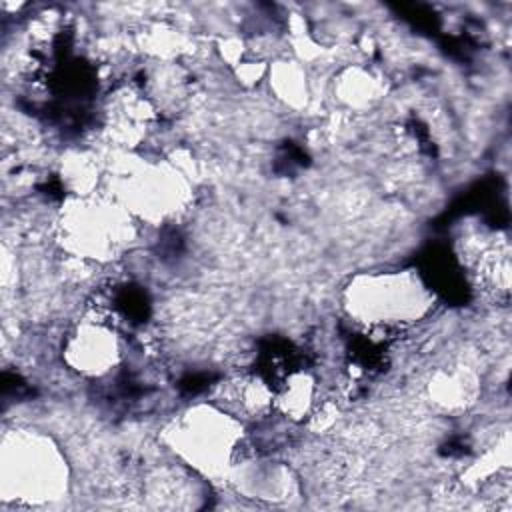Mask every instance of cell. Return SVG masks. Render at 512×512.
Masks as SVG:
<instances>
[{"mask_svg":"<svg viewBox=\"0 0 512 512\" xmlns=\"http://www.w3.org/2000/svg\"><path fill=\"white\" fill-rule=\"evenodd\" d=\"M344 308L372 328L406 326L428 312L430 294L412 272H374L350 280Z\"/></svg>","mask_w":512,"mask_h":512,"instance_id":"4","label":"cell"},{"mask_svg":"<svg viewBox=\"0 0 512 512\" xmlns=\"http://www.w3.org/2000/svg\"><path fill=\"white\" fill-rule=\"evenodd\" d=\"M66 460L42 434L14 430L4 436L2 498L38 506L66 494Z\"/></svg>","mask_w":512,"mask_h":512,"instance_id":"2","label":"cell"},{"mask_svg":"<svg viewBox=\"0 0 512 512\" xmlns=\"http://www.w3.org/2000/svg\"><path fill=\"white\" fill-rule=\"evenodd\" d=\"M316 404V380L310 372L298 370L286 376L284 386L274 392V408L290 420L306 418Z\"/></svg>","mask_w":512,"mask_h":512,"instance_id":"8","label":"cell"},{"mask_svg":"<svg viewBox=\"0 0 512 512\" xmlns=\"http://www.w3.org/2000/svg\"><path fill=\"white\" fill-rule=\"evenodd\" d=\"M122 360V338L106 320V312L82 318L62 340V362L86 378L110 374Z\"/></svg>","mask_w":512,"mask_h":512,"instance_id":"6","label":"cell"},{"mask_svg":"<svg viewBox=\"0 0 512 512\" xmlns=\"http://www.w3.org/2000/svg\"><path fill=\"white\" fill-rule=\"evenodd\" d=\"M268 82L276 92V98L286 102L292 108L306 104L308 100V82L306 72L296 60H276L274 66H268Z\"/></svg>","mask_w":512,"mask_h":512,"instance_id":"9","label":"cell"},{"mask_svg":"<svg viewBox=\"0 0 512 512\" xmlns=\"http://www.w3.org/2000/svg\"><path fill=\"white\" fill-rule=\"evenodd\" d=\"M168 440L186 466L206 476H222L242 448V420L218 404H198L172 422Z\"/></svg>","mask_w":512,"mask_h":512,"instance_id":"3","label":"cell"},{"mask_svg":"<svg viewBox=\"0 0 512 512\" xmlns=\"http://www.w3.org/2000/svg\"><path fill=\"white\" fill-rule=\"evenodd\" d=\"M136 234V218L114 198L74 196L58 218L62 248L84 262L104 264L118 258Z\"/></svg>","mask_w":512,"mask_h":512,"instance_id":"1","label":"cell"},{"mask_svg":"<svg viewBox=\"0 0 512 512\" xmlns=\"http://www.w3.org/2000/svg\"><path fill=\"white\" fill-rule=\"evenodd\" d=\"M114 180L112 198L140 220H164L184 210L188 200L184 174L168 166L130 162L114 174Z\"/></svg>","mask_w":512,"mask_h":512,"instance_id":"5","label":"cell"},{"mask_svg":"<svg viewBox=\"0 0 512 512\" xmlns=\"http://www.w3.org/2000/svg\"><path fill=\"white\" fill-rule=\"evenodd\" d=\"M382 92L384 86L380 78L360 66L346 68L342 74H338V78H334L336 98L352 110L370 108L374 102L380 100Z\"/></svg>","mask_w":512,"mask_h":512,"instance_id":"7","label":"cell"}]
</instances>
